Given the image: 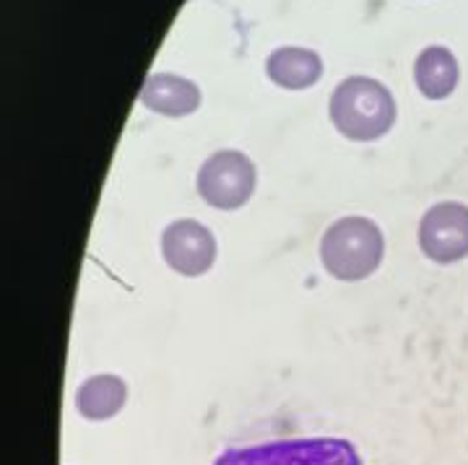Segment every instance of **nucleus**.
Listing matches in <instances>:
<instances>
[{
    "label": "nucleus",
    "instance_id": "obj_1",
    "mask_svg": "<svg viewBox=\"0 0 468 465\" xmlns=\"http://www.w3.org/2000/svg\"><path fill=\"white\" fill-rule=\"evenodd\" d=\"M328 117L346 141L372 143L393 131L399 107L383 81L372 76H349L331 91Z\"/></svg>",
    "mask_w": 468,
    "mask_h": 465
},
{
    "label": "nucleus",
    "instance_id": "obj_2",
    "mask_svg": "<svg viewBox=\"0 0 468 465\" xmlns=\"http://www.w3.org/2000/svg\"><path fill=\"white\" fill-rule=\"evenodd\" d=\"M318 258L334 281H367L383 266L385 234L380 224L359 214L335 218L320 237Z\"/></svg>",
    "mask_w": 468,
    "mask_h": 465
},
{
    "label": "nucleus",
    "instance_id": "obj_3",
    "mask_svg": "<svg viewBox=\"0 0 468 465\" xmlns=\"http://www.w3.org/2000/svg\"><path fill=\"white\" fill-rule=\"evenodd\" d=\"M214 465H365L351 439L344 437H294L248 448H229Z\"/></svg>",
    "mask_w": 468,
    "mask_h": 465
},
{
    "label": "nucleus",
    "instance_id": "obj_4",
    "mask_svg": "<svg viewBox=\"0 0 468 465\" xmlns=\"http://www.w3.org/2000/svg\"><path fill=\"white\" fill-rule=\"evenodd\" d=\"M196 190L214 211H239L258 190V166L245 151L218 149L198 166Z\"/></svg>",
    "mask_w": 468,
    "mask_h": 465
},
{
    "label": "nucleus",
    "instance_id": "obj_5",
    "mask_svg": "<svg viewBox=\"0 0 468 465\" xmlns=\"http://www.w3.org/2000/svg\"><path fill=\"white\" fill-rule=\"evenodd\" d=\"M159 252L172 273L183 279H201L217 266V234L198 218H175L162 229Z\"/></svg>",
    "mask_w": 468,
    "mask_h": 465
},
{
    "label": "nucleus",
    "instance_id": "obj_6",
    "mask_svg": "<svg viewBox=\"0 0 468 465\" xmlns=\"http://www.w3.org/2000/svg\"><path fill=\"white\" fill-rule=\"evenodd\" d=\"M419 249L437 266H452L468 255V206L440 200L419 221Z\"/></svg>",
    "mask_w": 468,
    "mask_h": 465
},
{
    "label": "nucleus",
    "instance_id": "obj_7",
    "mask_svg": "<svg viewBox=\"0 0 468 465\" xmlns=\"http://www.w3.org/2000/svg\"><path fill=\"white\" fill-rule=\"evenodd\" d=\"M138 101L162 117H190L198 112L203 94L198 83L177 73H151L141 86Z\"/></svg>",
    "mask_w": 468,
    "mask_h": 465
},
{
    "label": "nucleus",
    "instance_id": "obj_8",
    "mask_svg": "<svg viewBox=\"0 0 468 465\" xmlns=\"http://www.w3.org/2000/svg\"><path fill=\"white\" fill-rule=\"evenodd\" d=\"M268 81L286 91H304L323 79V58L315 50L284 45L266 58Z\"/></svg>",
    "mask_w": 468,
    "mask_h": 465
},
{
    "label": "nucleus",
    "instance_id": "obj_9",
    "mask_svg": "<svg viewBox=\"0 0 468 465\" xmlns=\"http://www.w3.org/2000/svg\"><path fill=\"white\" fill-rule=\"evenodd\" d=\"M458 81H461V66L448 48L430 45L419 52L414 60V83L424 100H448L458 89Z\"/></svg>",
    "mask_w": 468,
    "mask_h": 465
},
{
    "label": "nucleus",
    "instance_id": "obj_10",
    "mask_svg": "<svg viewBox=\"0 0 468 465\" xmlns=\"http://www.w3.org/2000/svg\"><path fill=\"white\" fill-rule=\"evenodd\" d=\"M125 403H128V383L112 372L91 375L76 390V411L86 421H110L125 408Z\"/></svg>",
    "mask_w": 468,
    "mask_h": 465
}]
</instances>
